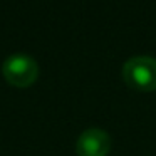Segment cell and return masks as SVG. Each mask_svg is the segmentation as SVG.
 Returning <instances> with one entry per match:
<instances>
[{
  "instance_id": "2",
  "label": "cell",
  "mask_w": 156,
  "mask_h": 156,
  "mask_svg": "<svg viewBox=\"0 0 156 156\" xmlns=\"http://www.w3.org/2000/svg\"><path fill=\"white\" fill-rule=\"evenodd\" d=\"M2 74L9 84L15 87H29L39 77V66L34 57L27 54L9 55L2 64Z\"/></svg>"
},
{
  "instance_id": "3",
  "label": "cell",
  "mask_w": 156,
  "mask_h": 156,
  "mask_svg": "<svg viewBox=\"0 0 156 156\" xmlns=\"http://www.w3.org/2000/svg\"><path fill=\"white\" fill-rule=\"evenodd\" d=\"M111 151V136L99 128H89L77 138V156H108Z\"/></svg>"
},
{
  "instance_id": "1",
  "label": "cell",
  "mask_w": 156,
  "mask_h": 156,
  "mask_svg": "<svg viewBox=\"0 0 156 156\" xmlns=\"http://www.w3.org/2000/svg\"><path fill=\"white\" fill-rule=\"evenodd\" d=\"M122 79L134 91H156V59L149 55H134L128 59L122 66Z\"/></svg>"
}]
</instances>
